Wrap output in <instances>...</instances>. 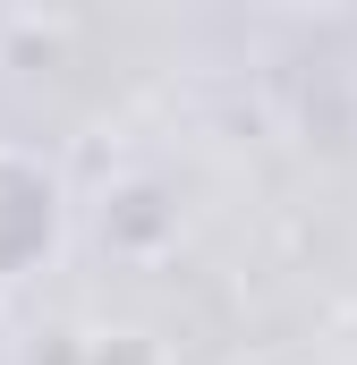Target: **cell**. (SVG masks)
<instances>
[{
	"label": "cell",
	"mask_w": 357,
	"mask_h": 365,
	"mask_svg": "<svg viewBox=\"0 0 357 365\" xmlns=\"http://www.w3.org/2000/svg\"><path fill=\"white\" fill-rule=\"evenodd\" d=\"M69 247V179L34 153L0 136V289L34 280Z\"/></svg>",
	"instance_id": "obj_1"
},
{
	"label": "cell",
	"mask_w": 357,
	"mask_h": 365,
	"mask_svg": "<svg viewBox=\"0 0 357 365\" xmlns=\"http://www.w3.org/2000/svg\"><path fill=\"white\" fill-rule=\"evenodd\" d=\"M247 365H281V357H247Z\"/></svg>",
	"instance_id": "obj_2"
}]
</instances>
